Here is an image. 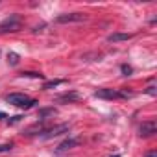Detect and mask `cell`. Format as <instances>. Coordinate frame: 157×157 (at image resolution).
<instances>
[{
    "label": "cell",
    "mask_w": 157,
    "mask_h": 157,
    "mask_svg": "<svg viewBox=\"0 0 157 157\" xmlns=\"http://www.w3.org/2000/svg\"><path fill=\"white\" fill-rule=\"evenodd\" d=\"M113 157H118V155H113Z\"/></svg>",
    "instance_id": "cell-19"
},
{
    "label": "cell",
    "mask_w": 157,
    "mask_h": 157,
    "mask_svg": "<svg viewBox=\"0 0 157 157\" xmlns=\"http://www.w3.org/2000/svg\"><path fill=\"white\" fill-rule=\"evenodd\" d=\"M78 144H80V140H78V139H67V140H63V142L57 146V151H65V150L76 148Z\"/></svg>",
    "instance_id": "cell-8"
},
{
    "label": "cell",
    "mask_w": 157,
    "mask_h": 157,
    "mask_svg": "<svg viewBox=\"0 0 157 157\" xmlns=\"http://www.w3.org/2000/svg\"><path fill=\"white\" fill-rule=\"evenodd\" d=\"M2 118H8V117H6V113H2V111H0V120H2Z\"/></svg>",
    "instance_id": "cell-18"
},
{
    "label": "cell",
    "mask_w": 157,
    "mask_h": 157,
    "mask_svg": "<svg viewBox=\"0 0 157 157\" xmlns=\"http://www.w3.org/2000/svg\"><path fill=\"white\" fill-rule=\"evenodd\" d=\"M13 148V144L11 142H4V144H0V153H6V151H10Z\"/></svg>",
    "instance_id": "cell-13"
},
{
    "label": "cell",
    "mask_w": 157,
    "mask_h": 157,
    "mask_svg": "<svg viewBox=\"0 0 157 157\" xmlns=\"http://www.w3.org/2000/svg\"><path fill=\"white\" fill-rule=\"evenodd\" d=\"M21 118H22V117H11V120H8V122H10V124H15V122H19Z\"/></svg>",
    "instance_id": "cell-16"
},
{
    "label": "cell",
    "mask_w": 157,
    "mask_h": 157,
    "mask_svg": "<svg viewBox=\"0 0 157 157\" xmlns=\"http://www.w3.org/2000/svg\"><path fill=\"white\" fill-rule=\"evenodd\" d=\"M6 102L11 104V105H15V107H22V109L33 107V105L37 104L35 100H32L30 96H26V94H22V93H11V94H8V96H6Z\"/></svg>",
    "instance_id": "cell-1"
},
{
    "label": "cell",
    "mask_w": 157,
    "mask_h": 157,
    "mask_svg": "<svg viewBox=\"0 0 157 157\" xmlns=\"http://www.w3.org/2000/svg\"><path fill=\"white\" fill-rule=\"evenodd\" d=\"M21 76H26V78H39V80H43V78H44L41 72H22Z\"/></svg>",
    "instance_id": "cell-12"
},
{
    "label": "cell",
    "mask_w": 157,
    "mask_h": 157,
    "mask_svg": "<svg viewBox=\"0 0 157 157\" xmlns=\"http://www.w3.org/2000/svg\"><path fill=\"white\" fill-rule=\"evenodd\" d=\"M82 96L78 94V93H74V91H70V93H65V94H61V96H57V102H63V104H70V102H78Z\"/></svg>",
    "instance_id": "cell-7"
},
{
    "label": "cell",
    "mask_w": 157,
    "mask_h": 157,
    "mask_svg": "<svg viewBox=\"0 0 157 157\" xmlns=\"http://www.w3.org/2000/svg\"><path fill=\"white\" fill-rule=\"evenodd\" d=\"M120 70H122V74H124V76H129V74L133 72V68H131V67H128V65H122V67H120Z\"/></svg>",
    "instance_id": "cell-14"
},
{
    "label": "cell",
    "mask_w": 157,
    "mask_h": 157,
    "mask_svg": "<svg viewBox=\"0 0 157 157\" xmlns=\"http://www.w3.org/2000/svg\"><path fill=\"white\" fill-rule=\"evenodd\" d=\"M19 59H21L19 54H15V52H10V54H8V63H10V65H17Z\"/></svg>",
    "instance_id": "cell-11"
},
{
    "label": "cell",
    "mask_w": 157,
    "mask_h": 157,
    "mask_svg": "<svg viewBox=\"0 0 157 157\" xmlns=\"http://www.w3.org/2000/svg\"><path fill=\"white\" fill-rule=\"evenodd\" d=\"M146 93H148L150 96H155V94H157V87H155V85H150V87L146 89Z\"/></svg>",
    "instance_id": "cell-15"
},
{
    "label": "cell",
    "mask_w": 157,
    "mask_h": 157,
    "mask_svg": "<svg viewBox=\"0 0 157 157\" xmlns=\"http://www.w3.org/2000/svg\"><path fill=\"white\" fill-rule=\"evenodd\" d=\"M96 98H102V100H118V98H129L133 96V93L129 91H117V89H98L94 93Z\"/></svg>",
    "instance_id": "cell-2"
},
{
    "label": "cell",
    "mask_w": 157,
    "mask_h": 157,
    "mask_svg": "<svg viewBox=\"0 0 157 157\" xmlns=\"http://www.w3.org/2000/svg\"><path fill=\"white\" fill-rule=\"evenodd\" d=\"M21 28H22V21H21V17L17 13H13V15H10L2 24H0V33H15Z\"/></svg>",
    "instance_id": "cell-3"
},
{
    "label": "cell",
    "mask_w": 157,
    "mask_h": 157,
    "mask_svg": "<svg viewBox=\"0 0 157 157\" xmlns=\"http://www.w3.org/2000/svg\"><path fill=\"white\" fill-rule=\"evenodd\" d=\"M144 157H157V151H146Z\"/></svg>",
    "instance_id": "cell-17"
},
{
    "label": "cell",
    "mask_w": 157,
    "mask_h": 157,
    "mask_svg": "<svg viewBox=\"0 0 157 157\" xmlns=\"http://www.w3.org/2000/svg\"><path fill=\"white\" fill-rule=\"evenodd\" d=\"M61 83H65V80H52V82H46V83L43 85V89H54V87H57V85H61Z\"/></svg>",
    "instance_id": "cell-10"
},
{
    "label": "cell",
    "mask_w": 157,
    "mask_h": 157,
    "mask_svg": "<svg viewBox=\"0 0 157 157\" xmlns=\"http://www.w3.org/2000/svg\"><path fill=\"white\" fill-rule=\"evenodd\" d=\"M87 17L83 13H63L56 19V22L59 24H68V22H83Z\"/></svg>",
    "instance_id": "cell-5"
},
{
    "label": "cell",
    "mask_w": 157,
    "mask_h": 157,
    "mask_svg": "<svg viewBox=\"0 0 157 157\" xmlns=\"http://www.w3.org/2000/svg\"><path fill=\"white\" fill-rule=\"evenodd\" d=\"M133 35L131 33H111L109 37H107V41L109 43H120V41H128V39H131Z\"/></svg>",
    "instance_id": "cell-9"
},
{
    "label": "cell",
    "mask_w": 157,
    "mask_h": 157,
    "mask_svg": "<svg viewBox=\"0 0 157 157\" xmlns=\"http://www.w3.org/2000/svg\"><path fill=\"white\" fill-rule=\"evenodd\" d=\"M70 129V124H59V126H56V128H50V129H43L41 133V139H54V137H57V135H61V133H65V131H68Z\"/></svg>",
    "instance_id": "cell-4"
},
{
    "label": "cell",
    "mask_w": 157,
    "mask_h": 157,
    "mask_svg": "<svg viewBox=\"0 0 157 157\" xmlns=\"http://www.w3.org/2000/svg\"><path fill=\"white\" fill-rule=\"evenodd\" d=\"M153 133H157V124L153 120H148V122H142L140 128H139V135L140 137H151Z\"/></svg>",
    "instance_id": "cell-6"
}]
</instances>
